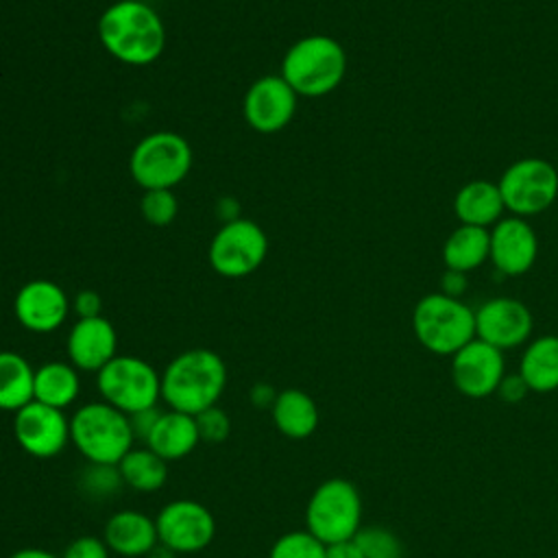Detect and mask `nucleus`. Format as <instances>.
I'll list each match as a JSON object with an SVG mask.
<instances>
[{
  "label": "nucleus",
  "instance_id": "obj_1",
  "mask_svg": "<svg viewBox=\"0 0 558 558\" xmlns=\"http://www.w3.org/2000/svg\"><path fill=\"white\" fill-rule=\"evenodd\" d=\"M102 48L126 65H148L166 48V26L159 13L142 0H118L98 17Z\"/></svg>",
  "mask_w": 558,
  "mask_h": 558
},
{
  "label": "nucleus",
  "instance_id": "obj_2",
  "mask_svg": "<svg viewBox=\"0 0 558 558\" xmlns=\"http://www.w3.org/2000/svg\"><path fill=\"white\" fill-rule=\"evenodd\" d=\"M227 386V366L211 349H187L161 373V399L170 410L196 416L218 405Z\"/></svg>",
  "mask_w": 558,
  "mask_h": 558
},
{
  "label": "nucleus",
  "instance_id": "obj_3",
  "mask_svg": "<svg viewBox=\"0 0 558 558\" xmlns=\"http://www.w3.org/2000/svg\"><path fill=\"white\" fill-rule=\"evenodd\" d=\"M281 78L296 96L320 98L331 94L347 74V52L329 35L296 39L281 59Z\"/></svg>",
  "mask_w": 558,
  "mask_h": 558
},
{
  "label": "nucleus",
  "instance_id": "obj_4",
  "mask_svg": "<svg viewBox=\"0 0 558 558\" xmlns=\"http://www.w3.org/2000/svg\"><path fill=\"white\" fill-rule=\"evenodd\" d=\"M70 442L89 464H118L133 449L135 436L129 416L100 399L70 416Z\"/></svg>",
  "mask_w": 558,
  "mask_h": 558
},
{
  "label": "nucleus",
  "instance_id": "obj_5",
  "mask_svg": "<svg viewBox=\"0 0 558 558\" xmlns=\"http://www.w3.org/2000/svg\"><path fill=\"white\" fill-rule=\"evenodd\" d=\"M412 331L429 353L453 355L475 338V310L442 292L425 294L412 310Z\"/></svg>",
  "mask_w": 558,
  "mask_h": 558
},
{
  "label": "nucleus",
  "instance_id": "obj_6",
  "mask_svg": "<svg viewBox=\"0 0 558 558\" xmlns=\"http://www.w3.org/2000/svg\"><path fill=\"white\" fill-rule=\"evenodd\" d=\"M362 527V497L353 482L329 477L320 482L305 506V530L320 543L349 541Z\"/></svg>",
  "mask_w": 558,
  "mask_h": 558
},
{
  "label": "nucleus",
  "instance_id": "obj_7",
  "mask_svg": "<svg viewBox=\"0 0 558 558\" xmlns=\"http://www.w3.org/2000/svg\"><path fill=\"white\" fill-rule=\"evenodd\" d=\"M192 168V148L174 131H155L142 137L129 159V172L142 190H172Z\"/></svg>",
  "mask_w": 558,
  "mask_h": 558
},
{
  "label": "nucleus",
  "instance_id": "obj_8",
  "mask_svg": "<svg viewBox=\"0 0 558 558\" xmlns=\"http://www.w3.org/2000/svg\"><path fill=\"white\" fill-rule=\"evenodd\" d=\"M96 386L100 399L126 416L161 399V373L137 355H116L96 373Z\"/></svg>",
  "mask_w": 558,
  "mask_h": 558
},
{
  "label": "nucleus",
  "instance_id": "obj_9",
  "mask_svg": "<svg viewBox=\"0 0 558 558\" xmlns=\"http://www.w3.org/2000/svg\"><path fill=\"white\" fill-rule=\"evenodd\" d=\"M497 185L506 209L527 218L545 211L558 198V170L547 159L523 157L504 170Z\"/></svg>",
  "mask_w": 558,
  "mask_h": 558
},
{
  "label": "nucleus",
  "instance_id": "obj_10",
  "mask_svg": "<svg viewBox=\"0 0 558 558\" xmlns=\"http://www.w3.org/2000/svg\"><path fill=\"white\" fill-rule=\"evenodd\" d=\"M268 253L264 229L248 218L227 220L211 238L207 259L209 266L227 279H242L255 272Z\"/></svg>",
  "mask_w": 558,
  "mask_h": 558
},
{
  "label": "nucleus",
  "instance_id": "obj_11",
  "mask_svg": "<svg viewBox=\"0 0 558 558\" xmlns=\"http://www.w3.org/2000/svg\"><path fill=\"white\" fill-rule=\"evenodd\" d=\"M159 543L174 554H196L216 536V519L196 499L168 501L155 517Z\"/></svg>",
  "mask_w": 558,
  "mask_h": 558
},
{
  "label": "nucleus",
  "instance_id": "obj_12",
  "mask_svg": "<svg viewBox=\"0 0 558 558\" xmlns=\"http://www.w3.org/2000/svg\"><path fill=\"white\" fill-rule=\"evenodd\" d=\"M13 436L28 456L50 460L57 458L70 442V418L63 414V410L31 401L15 412Z\"/></svg>",
  "mask_w": 558,
  "mask_h": 558
},
{
  "label": "nucleus",
  "instance_id": "obj_13",
  "mask_svg": "<svg viewBox=\"0 0 558 558\" xmlns=\"http://www.w3.org/2000/svg\"><path fill=\"white\" fill-rule=\"evenodd\" d=\"M296 92L281 74H266L251 83L242 100L246 124L264 135L283 131L296 113Z\"/></svg>",
  "mask_w": 558,
  "mask_h": 558
},
{
  "label": "nucleus",
  "instance_id": "obj_14",
  "mask_svg": "<svg viewBox=\"0 0 558 558\" xmlns=\"http://www.w3.org/2000/svg\"><path fill=\"white\" fill-rule=\"evenodd\" d=\"M504 375V351L480 338H473L451 355V381L464 397L484 399L495 395Z\"/></svg>",
  "mask_w": 558,
  "mask_h": 558
},
{
  "label": "nucleus",
  "instance_id": "obj_15",
  "mask_svg": "<svg viewBox=\"0 0 558 558\" xmlns=\"http://www.w3.org/2000/svg\"><path fill=\"white\" fill-rule=\"evenodd\" d=\"M534 318L530 307L512 296H495L475 310V338L499 351L517 349L530 340Z\"/></svg>",
  "mask_w": 558,
  "mask_h": 558
},
{
  "label": "nucleus",
  "instance_id": "obj_16",
  "mask_svg": "<svg viewBox=\"0 0 558 558\" xmlns=\"http://www.w3.org/2000/svg\"><path fill=\"white\" fill-rule=\"evenodd\" d=\"M65 290L50 279H33L24 283L13 301L17 323L33 333H50L59 329L70 314Z\"/></svg>",
  "mask_w": 558,
  "mask_h": 558
},
{
  "label": "nucleus",
  "instance_id": "obj_17",
  "mask_svg": "<svg viewBox=\"0 0 558 558\" xmlns=\"http://www.w3.org/2000/svg\"><path fill=\"white\" fill-rule=\"evenodd\" d=\"M538 257V238L525 218L508 216L490 227V262L504 277L525 275Z\"/></svg>",
  "mask_w": 558,
  "mask_h": 558
},
{
  "label": "nucleus",
  "instance_id": "obj_18",
  "mask_svg": "<svg viewBox=\"0 0 558 558\" xmlns=\"http://www.w3.org/2000/svg\"><path fill=\"white\" fill-rule=\"evenodd\" d=\"M118 333L105 316L78 318L65 340L70 364L85 373H98L118 353Z\"/></svg>",
  "mask_w": 558,
  "mask_h": 558
},
{
  "label": "nucleus",
  "instance_id": "obj_19",
  "mask_svg": "<svg viewBox=\"0 0 558 558\" xmlns=\"http://www.w3.org/2000/svg\"><path fill=\"white\" fill-rule=\"evenodd\" d=\"M102 541L109 551L124 558L148 556V551L159 543L155 519L140 510H118L113 512L102 530Z\"/></svg>",
  "mask_w": 558,
  "mask_h": 558
},
{
  "label": "nucleus",
  "instance_id": "obj_20",
  "mask_svg": "<svg viewBox=\"0 0 558 558\" xmlns=\"http://www.w3.org/2000/svg\"><path fill=\"white\" fill-rule=\"evenodd\" d=\"M198 442H201V436H198L196 418L192 414L168 408L166 412H161L157 425L153 427L144 445L166 462H174L192 453Z\"/></svg>",
  "mask_w": 558,
  "mask_h": 558
},
{
  "label": "nucleus",
  "instance_id": "obj_21",
  "mask_svg": "<svg viewBox=\"0 0 558 558\" xmlns=\"http://www.w3.org/2000/svg\"><path fill=\"white\" fill-rule=\"evenodd\" d=\"M453 211L460 225L473 227H493L504 218L506 205L499 192V185L486 179H473L464 183L453 198Z\"/></svg>",
  "mask_w": 558,
  "mask_h": 558
},
{
  "label": "nucleus",
  "instance_id": "obj_22",
  "mask_svg": "<svg viewBox=\"0 0 558 558\" xmlns=\"http://www.w3.org/2000/svg\"><path fill=\"white\" fill-rule=\"evenodd\" d=\"M272 423L290 440H303L312 436L318 427V405L316 401L299 388H286L277 392V399L270 408Z\"/></svg>",
  "mask_w": 558,
  "mask_h": 558
},
{
  "label": "nucleus",
  "instance_id": "obj_23",
  "mask_svg": "<svg viewBox=\"0 0 558 558\" xmlns=\"http://www.w3.org/2000/svg\"><path fill=\"white\" fill-rule=\"evenodd\" d=\"M530 392H551L558 388V336L545 333L530 340L517 371Z\"/></svg>",
  "mask_w": 558,
  "mask_h": 558
},
{
  "label": "nucleus",
  "instance_id": "obj_24",
  "mask_svg": "<svg viewBox=\"0 0 558 558\" xmlns=\"http://www.w3.org/2000/svg\"><path fill=\"white\" fill-rule=\"evenodd\" d=\"M490 257V229L460 225L442 244V262L447 270L471 272Z\"/></svg>",
  "mask_w": 558,
  "mask_h": 558
},
{
  "label": "nucleus",
  "instance_id": "obj_25",
  "mask_svg": "<svg viewBox=\"0 0 558 558\" xmlns=\"http://www.w3.org/2000/svg\"><path fill=\"white\" fill-rule=\"evenodd\" d=\"M81 392L78 368L70 362H46L35 368V401L65 410L70 408Z\"/></svg>",
  "mask_w": 558,
  "mask_h": 558
},
{
  "label": "nucleus",
  "instance_id": "obj_26",
  "mask_svg": "<svg viewBox=\"0 0 558 558\" xmlns=\"http://www.w3.org/2000/svg\"><path fill=\"white\" fill-rule=\"evenodd\" d=\"M35 401V368L15 351H0V410L17 412Z\"/></svg>",
  "mask_w": 558,
  "mask_h": 558
},
{
  "label": "nucleus",
  "instance_id": "obj_27",
  "mask_svg": "<svg viewBox=\"0 0 558 558\" xmlns=\"http://www.w3.org/2000/svg\"><path fill=\"white\" fill-rule=\"evenodd\" d=\"M116 466L124 486L135 493H157L168 480V462L148 447H133Z\"/></svg>",
  "mask_w": 558,
  "mask_h": 558
},
{
  "label": "nucleus",
  "instance_id": "obj_28",
  "mask_svg": "<svg viewBox=\"0 0 558 558\" xmlns=\"http://www.w3.org/2000/svg\"><path fill=\"white\" fill-rule=\"evenodd\" d=\"M353 541L362 549L364 558H403V543L388 527H381V525L360 527Z\"/></svg>",
  "mask_w": 558,
  "mask_h": 558
},
{
  "label": "nucleus",
  "instance_id": "obj_29",
  "mask_svg": "<svg viewBox=\"0 0 558 558\" xmlns=\"http://www.w3.org/2000/svg\"><path fill=\"white\" fill-rule=\"evenodd\" d=\"M268 558H325V543L307 530H292L272 543Z\"/></svg>",
  "mask_w": 558,
  "mask_h": 558
},
{
  "label": "nucleus",
  "instance_id": "obj_30",
  "mask_svg": "<svg viewBox=\"0 0 558 558\" xmlns=\"http://www.w3.org/2000/svg\"><path fill=\"white\" fill-rule=\"evenodd\" d=\"M142 218L153 227L170 225L179 214V203L172 190H144L140 201Z\"/></svg>",
  "mask_w": 558,
  "mask_h": 558
},
{
  "label": "nucleus",
  "instance_id": "obj_31",
  "mask_svg": "<svg viewBox=\"0 0 558 558\" xmlns=\"http://www.w3.org/2000/svg\"><path fill=\"white\" fill-rule=\"evenodd\" d=\"M124 486L116 464H89L81 475V490L89 497H111Z\"/></svg>",
  "mask_w": 558,
  "mask_h": 558
},
{
  "label": "nucleus",
  "instance_id": "obj_32",
  "mask_svg": "<svg viewBox=\"0 0 558 558\" xmlns=\"http://www.w3.org/2000/svg\"><path fill=\"white\" fill-rule=\"evenodd\" d=\"M194 418H196L198 436L205 442H225L231 434V418L218 405H211V408L198 412Z\"/></svg>",
  "mask_w": 558,
  "mask_h": 558
},
{
  "label": "nucleus",
  "instance_id": "obj_33",
  "mask_svg": "<svg viewBox=\"0 0 558 558\" xmlns=\"http://www.w3.org/2000/svg\"><path fill=\"white\" fill-rule=\"evenodd\" d=\"M109 547L102 538L85 534L70 541L61 554V558H109Z\"/></svg>",
  "mask_w": 558,
  "mask_h": 558
},
{
  "label": "nucleus",
  "instance_id": "obj_34",
  "mask_svg": "<svg viewBox=\"0 0 558 558\" xmlns=\"http://www.w3.org/2000/svg\"><path fill=\"white\" fill-rule=\"evenodd\" d=\"M527 392H530V388L519 373H506L504 379L499 381L495 395H499V399L506 403H519L525 399Z\"/></svg>",
  "mask_w": 558,
  "mask_h": 558
},
{
  "label": "nucleus",
  "instance_id": "obj_35",
  "mask_svg": "<svg viewBox=\"0 0 558 558\" xmlns=\"http://www.w3.org/2000/svg\"><path fill=\"white\" fill-rule=\"evenodd\" d=\"M159 416H161V410H159L157 405H155V408H146V410H140V412L129 414V421H131V429H133L135 440L140 438V440H144V442H146V438L150 436V432H153V427L157 425Z\"/></svg>",
  "mask_w": 558,
  "mask_h": 558
},
{
  "label": "nucleus",
  "instance_id": "obj_36",
  "mask_svg": "<svg viewBox=\"0 0 558 558\" xmlns=\"http://www.w3.org/2000/svg\"><path fill=\"white\" fill-rule=\"evenodd\" d=\"M72 307L78 314V318H92V316H100L102 301H100V296L94 290H81L74 296Z\"/></svg>",
  "mask_w": 558,
  "mask_h": 558
},
{
  "label": "nucleus",
  "instance_id": "obj_37",
  "mask_svg": "<svg viewBox=\"0 0 558 558\" xmlns=\"http://www.w3.org/2000/svg\"><path fill=\"white\" fill-rule=\"evenodd\" d=\"M466 272H460V270H445L442 277H440V292L447 294V296H453V299H460L466 290Z\"/></svg>",
  "mask_w": 558,
  "mask_h": 558
},
{
  "label": "nucleus",
  "instance_id": "obj_38",
  "mask_svg": "<svg viewBox=\"0 0 558 558\" xmlns=\"http://www.w3.org/2000/svg\"><path fill=\"white\" fill-rule=\"evenodd\" d=\"M325 558H364L362 549L353 538L325 545Z\"/></svg>",
  "mask_w": 558,
  "mask_h": 558
},
{
  "label": "nucleus",
  "instance_id": "obj_39",
  "mask_svg": "<svg viewBox=\"0 0 558 558\" xmlns=\"http://www.w3.org/2000/svg\"><path fill=\"white\" fill-rule=\"evenodd\" d=\"M248 397H251V403L257 405V408H272V403L277 399V392L268 384H255L251 388Z\"/></svg>",
  "mask_w": 558,
  "mask_h": 558
},
{
  "label": "nucleus",
  "instance_id": "obj_40",
  "mask_svg": "<svg viewBox=\"0 0 558 558\" xmlns=\"http://www.w3.org/2000/svg\"><path fill=\"white\" fill-rule=\"evenodd\" d=\"M9 558H61L48 549H41V547H22L17 551H13Z\"/></svg>",
  "mask_w": 558,
  "mask_h": 558
},
{
  "label": "nucleus",
  "instance_id": "obj_41",
  "mask_svg": "<svg viewBox=\"0 0 558 558\" xmlns=\"http://www.w3.org/2000/svg\"><path fill=\"white\" fill-rule=\"evenodd\" d=\"M177 554L172 551V549H168V547H163L161 543H157L150 551H148V556L146 558H174Z\"/></svg>",
  "mask_w": 558,
  "mask_h": 558
}]
</instances>
